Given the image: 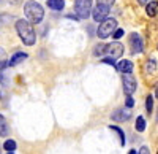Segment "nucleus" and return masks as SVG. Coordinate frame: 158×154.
<instances>
[{
	"label": "nucleus",
	"mask_w": 158,
	"mask_h": 154,
	"mask_svg": "<svg viewBox=\"0 0 158 154\" xmlns=\"http://www.w3.org/2000/svg\"><path fill=\"white\" fill-rule=\"evenodd\" d=\"M156 122H158V113H156Z\"/></svg>",
	"instance_id": "c85d7f7f"
},
{
	"label": "nucleus",
	"mask_w": 158,
	"mask_h": 154,
	"mask_svg": "<svg viewBox=\"0 0 158 154\" xmlns=\"http://www.w3.org/2000/svg\"><path fill=\"white\" fill-rule=\"evenodd\" d=\"M133 105H135V100L131 99V95H127V102H125V107H127V108H131Z\"/></svg>",
	"instance_id": "5701e85b"
},
{
	"label": "nucleus",
	"mask_w": 158,
	"mask_h": 154,
	"mask_svg": "<svg viewBox=\"0 0 158 154\" xmlns=\"http://www.w3.org/2000/svg\"><path fill=\"white\" fill-rule=\"evenodd\" d=\"M74 11L77 18L87 19L92 13V0H74Z\"/></svg>",
	"instance_id": "20e7f679"
},
{
	"label": "nucleus",
	"mask_w": 158,
	"mask_h": 154,
	"mask_svg": "<svg viewBox=\"0 0 158 154\" xmlns=\"http://www.w3.org/2000/svg\"><path fill=\"white\" fill-rule=\"evenodd\" d=\"M16 30H18V35H19V38L22 40L24 45H27V46L35 45L36 35H35V30H33L32 24L29 21H25V19L16 21Z\"/></svg>",
	"instance_id": "f257e3e1"
},
{
	"label": "nucleus",
	"mask_w": 158,
	"mask_h": 154,
	"mask_svg": "<svg viewBox=\"0 0 158 154\" xmlns=\"http://www.w3.org/2000/svg\"><path fill=\"white\" fill-rule=\"evenodd\" d=\"M48 7L54 11H60L65 8V2L63 0H48Z\"/></svg>",
	"instance_id": "ddd939ff"
},
{
	"label": "nucleus",
	"mask_w": 158,
	"mask_h": 154,
	"mask_svg": "<svg viewBox=\"0 0 158 154\" xmlns=\"http://www.w3.org/2000/svg\"><path fill=\"white\" fill-rule=\"evenodd\" d=\"M136 130L138 132H144V130H146V119H144L142 116H138L136 118Z\"/></svg>",
	"instance_id": "dca6fc26"
},
{
	"label": "nucleus",
	"mask_w": 158,
	"mask_h": 154,
	"mask_svg": "<svg viewBox=\"0 0 158 154\" xmlns=\"http://www.w3.org/2000/svg\"><path fill=\"white\" fill-rule=\"evenodd\" d=\"M108 15H109V8L101 7V5H97L95 10H92V16H94V19H95L97 22L104 21V19L108 18Z\"/></svg>",
	"instance_id": "1a4fd4ad"
},
{
	"label": "nucleus",
	"mask_w": 158,
	"mask_h": 154,
	"mask_svg": "<svg viewBox=\"0 0 158 154\" xmlns=\"http://www.w3.org/2000/svg\"><path fill=\"white\" fill-rule=\"evenodd\" d=\"M115 0H97V5H101V7H106V8H111L114 5Z\"/></svg>",
	"instance_id": "412c9836"
},
{
	"label": "nucleus",
	"mask_w": 158,
	"mask_h": 154,
	"mask_svg": "<svg viewBox=\"0 0 158 154\" xmlns=\"http://www.w3.org/2000/svg\"><path fill=\"white\" fill-rule=\"evenodd\" d=\"M152 110H153V97L152 95H147V99H146V111L150 114Z\"/></svg>",
	"instance_id": "6ab92c4d"
},
{
	"label": "nucleus",
	"mask_w": 158,
	"mask_h": 154,
	"mask_svg": "<svg viewBox=\"0 0 158 154\" xmlns=\"http://www.w3.org/2000/svg\"><path fill=\"white\" fill-rule=\"evenodd\" d=\"M8 62L6 60H0V84L3 87L10 86V78L6 76V70H8Z\"/></svg>",
	"instance_id": "9d476101"
},
{
	"label": "nucleus",
	"mask_w": 158,
	"mask_h": 154,
	"mask_svg": "<svg viewBox=\"0 0 158 154\" xmlns=\"http://www.w3.org/2000/svg\"><path fill=\"white\" fill-rule=\"evenodd\" d=\"M3 148H5L8 152H13V151L16 149V142H15V140H6V142L3 143Z\"/></svg>",
	"instance_id": "f3484780"
},
{
	"label": "nucleus",
	"mask_w": 158,
	"mask_h": 154,
	"mask_svg": "<svg viewBox=\"0 0 158 154\" xmlns=\"http://www.w3.org/2000/svg\"><path fill=\"white\" fill-rule=\"evenodd\" d=\"M25 59H27V54H25V53H16V54H13L11 59L8 60V65H10V67H15V65L21 64V62L25 60Z\"/></svg>",
	"instance_id": "f8f14e48"
},
{
	"label": "nucleus",
	"mask_w": 158,
	"mask_h": 154,
	"mask_svg": "<svg viewBox=\"0 0 158 154\" xmlns=\"http://www.w3.org/2000/svg\"><path fill=\"white\" fill-rule=\"evenodd\" d=\"M2 56H5V51H3V49H0V57H2Z\"/></svg>",
	"instance_id": "bb28decb"
},
{
	"label": "nucleus",
	"mask_w": 158,
	"mask_h": 154,
	"mask_svg": "<svg viewBox=\"0 0 158 154\" xmlns=\"http://www.w3.org/2000/svg\"><path fill=\"white\" fill-rule=\"evenodd\" d=\"M156 154H158V151H156Z\"/></svg>",
	"instance_id": "7c9ffc66"
},
{
	"label": "nucleus",
	"mask_w": 158,
	"mask_h": 154,
	"mask_svg": "<svg viewBox=\"0 0 158 154\" xmlns=\"http://www.w3.org/2000/svg\"><path fill=\"white\" fill-rule=\"evenodd\" d=\"M130 118H131L130 108H117L111 113V119L115 122H123V121H128Z\"/></svg>",
	"instance_id": "6e6552de"
},
{
	"label": "nucleus",
	"mask_w": 158,
	"mask_h": 154,
	"mask_svg": "<svg viewBox=\"0 0 158 154\" xmlns=\"http://www.w3.org/2000/svg\"><path fill=\"white\" fill-rule=\"evenodd\" d=\"M103 62H104V64H109V65H115L114 59H111V57H106V59H103Z\"/></svg>",
	"instance_id": "393cba45"
},
{
	"label": "nucleus",
	"mask_w": 158,
	"mask_h": 154,
	"mask_svg": "<svg viewBox=\"0 0 158 154\" xmlns=\"http://www.w3.org/2000/svg\"><path fill=\"white\" fill-rule=\"evenodd\" d=\"M138 154H150V151H149V148L147 146H142L141 149H139V152Z\"/></svg>",
	"instance_id": "b1692460"
},
{
	"label": "nucleus",
	"mask_w": 158,
	"mask_h": 154,
	"mask_svg": "<svg viewBox=\"0 0 158 154\" xmlns=\"http://www.w3.org/2000/svg\"><path fill=\"white\" fill-rule=\"evenodd\" d=\"M128 154H138V152H136V149H131V151H130Z\"/></svg>",
	"instance_id": "cd10ccee"
},
{
	"label": "nucleus",
	"mask_w": 158,
	"mask_h": 154,
	"mask_svg": "<svg viewBox=\"0 0 158 154\" xmlns=\"http://www.w3.org/2000/svg\"><path fill=\"white\" fill-rule=\"evenodd\" d=\"M115 67H117V70L120 72V73H131V72H133V62L123 59V60L118 62Z\"/></svg>",
	"instance_id": "9b49d317"
},
{
	"label": "nucleus",
	"mask_w": 158,
	"mask_h": 154,
	"mask_svg": "<svg viewBox=\"0 0 158 154\" xmlns=\"http://www.w3.org/2000/svg\"><path fill=\"white\" fill-rule=\"evenodd\" d=\"M8 154H13V152H8Z\"/></svg>",
	"instance_id": "c756f323"
},
{
	"label": "nucleus",
	"mask_w": 158,
	"mask_h": 154,
	"mask_svg": "<svg viewBox=\"0 0 158 154\" xmlns=\"http://www.w3.org/2000/svg\"><path fill=\"white\" fill-rule=\"evenodd\" d=\"M149 2H150V0H138V3H139V5H147Z\"/></svg>",
	"instance_id": "a878e982"
},
{
	"label": "nucleus",
	"mask_w": 158,
	"mask_h": 154,
	"mask_svg": "<svg viewBox=\"0 0 158 154\" xmlns=\"http://www.w3.org/2000/svg\"><path fill=\"white\" fill-rule=\"evenodd\" d=\"M109 129H111V130H114V132H117V135L120 137L122 145H125V134H123V130H122V129H118L117 125H109Z\"/></svg>",
	"instance_id": "a211bd4d"
},
{
	"label": "nucleus",
	"mask_w": 158,
	"mask_h": 154,
	"mask_svg": "<svg viewBox=\"0 0 158 154\" xmlns=\"http://www.w3.org/2000/svg\"><path fill=\"white\" fill-rule=\"evenodd\" d=\"M130 46H131V53L133 54H139L142 53V49H144V43H142V38L139 33H131L130 35Z\"/></svg>",
	"instance_id": "0eeeda50"
},
{
	"label": "nucleus",
	"mask_w": 158,
	"mask_h": 154,
	"mask_svg": "<svg viewBox=\"0 0 158 154\" xmlns=\"http://www.w3.org/2000/svg\"><path fill=\"white\" fill-rule=\"evenodd\" d=\"M122 86H123L125 94L127 95H131V94L136 91L138 81H136V78L131 73H123V76H122Z\"/></svg>",
	"instance_id": "423d86ee"
},
{
	"label": "nucleus",
	"mask_w": 158,
	"mask_h": 154,
	"mask_svg": "<svg viewBox=\"0 0 158 154\" xmlns=\"http://www.w3.org/2000/svg\"><path fill=\"white\" fill-rule=\"evenodd\" d=\"M156 11H158V2H149L146 5V13H147L150 18L156 16Z\"/></svg>",
	"instance_id": "2eb2a0df"
},
{
	"label": "nucleus",
	"mask_w": 158,
	"mask_h": 154,
	"mask_svg": "<svg viewBox=\"0 0 158 154\" xmlns=\"http://www.w3.org/2000/svg\"><path fill=\"white\" fill-rule=\"evenodd\" d=\"M117 29V21L114 18H106L104 21H101L100 27L97 30V35L100 38H108L114 33V30Z\"/></svg>",
	"instance_id": "7ed1b4c3"
},
{
	"label": "nucleus",
	"mask_w": 158,
	"mask_h": 154,
	"mask_svg": "<svg viewBox=\"0 0 158 154\" xmlns=\"http://www.w3.org/2000/svg\"><path fill=\"white\" fill-rule=\"evenodd\" d=\"M10 134V127L6 119L3 118V114H0V137H6Z\"/></svg>",
	"instance_id": "4468645a"
},
{
	"label": "nucleus",
	"mask_w": 158,
	"mask_h": 154,
	"mask_svg": "<svg viewBox=\"0 0 158 154\" xmlns=\"http://www.w3.org/2000/svg\"><path fill=\"white\" fill-rule=\"evenodd\" d=\"M103 54H104V56H111V59L120 57V56L123 54V45L118 43V42H114V43H109V45H104Z\"/></svg>",
	"instance_id": "39448f33"
},
{
	"label": "nucleus",
	"mask_w": 158,
	"mask_h": 154,
	"mask_svg": "<svg viewBox=\"0 0 158 154\" xmlns=\"http://www.w3.org/2000/svg\"><path fill=\"white\" fill-rule=\"evenodd\" d=\"M24 13H25V18H27L30 22H33V24L41 22L43 18H44L43 7L40 5L38 2H35V0H29V2L24 5Z\"/></svg>",
	"instance_id": "f03ea898"
},
{
	"label": "nucleus",
	"mask_w": 158,
	"mask_h": 154,
	"mask_svg": "<svg viewBox=\"0 0 158 154\" xmlns=\"http://www.w3.org/2000/svg\"><path fill=\"white\" fill-rule=\"evenodd\" d=\"M155 68H156V64L153 59H150L147 64H146V72L147 73H155Z\"/></svg>",
	"instance_id": "aec40b11"
},
{
	"label": "nucleus",
	"mask_w": 158,
	"mask_h": 154,
	"mask_svg": "<svg viewBox=\"0 0 158 154\" xmlns=\"http://www.w3.org/2000/svg\"><path fill=\"white\" fill-rule=\"evenodd\" d=\"M123 33H125L123 29H115L114 33H112V37L115 38V40H118V38H122V37H123Z\"/></svg>",
	"instance_id": "4be33fe9"
}]
</instances>
